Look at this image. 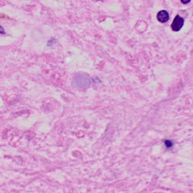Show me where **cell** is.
<instances>
[{
    "mask_svg": "<svg viewBox=\"0 0 193 193\" xmlns=\"http://www.w3.org/2000/svg\"><path fill=\"white\" fill-rule=\"evenodd\" d=\"M183 24H184V20H183V18L180 16H179V15H177L175 18H174L172 24H171V28H172V30L173 31L177 32V31L180 30V29L183 27Z\"/></svg>",
    "mask_w": 193,
    "mask_h": 193,
    "instance_id": "1",
    "label": "cell"
},
{
    "mask_svg": "<svg viewBox=\"0 0 193 193\" xmlns=\"http://www.w3.org/2000/svg\"><path fill=\"white\" fill-rule=\"evenodd\" d=\"M157 19L161 23L167 22L168 19H169V14L167 13V12L165 10L160 11L157 14Z\"/></svg>",
    "mask_w": 193,
    "mask_h": 193,
    "instance_id": "2",
    "label": "cell"
},
{
    "mask_svg": "<svg viewBox=\"0 0 193 193\" xmlns=\"http://www.w3.org/2000/svg\"><path fill=\"white\" fill-rule=\"evenodd\" d=\"M165 145L167 147H171L172 145H173V144H172V142L170 141V140H167V141L165 142Z\"/></svg>",
    "mask_w": 193,
    "mask_h": 193,
    "instance_id": "3",
    "label": "cell"
},
{
    "mask_svg": "<svg viewBox=\"0 0 193 193\" xmlns=\"http://www.w3.org/2000/svg\"><path fill=\"white\" fill-rule=\"evenodd\" d=\"M0 33L5 34V31H4V29H3V27H2V26H0Z\"/></svg>",
    "mask_w": 193,
    "mask_h": 193,
    "instance_id": "4",
    "label": "cell"
},
{
    "mask_svg": "<svg viewBox=\"0 0 193 193\" xmlns=\"http://www.w3.org/2000/svg\"><path fill=\"white\" fill-rule=\"evenodd\" d=\"M190 1H191V0H181V2L182 3H183V4H187V3H189Z\"/></svg>",
    "mask_w": 193,
    "mask_h": 193,
    "instance_id": "5",
    "label": "cell"
}]
</instances>
